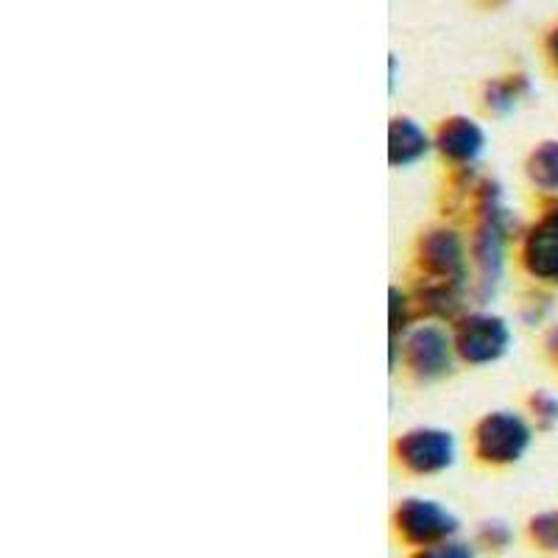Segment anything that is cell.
Listing matches in <instances>:
<instances>
[{
    "instance_id": "obj_1",
    "label": "cell",
    "mask_w": 558,
    "mask_h": 558,
    "mask_svg": "<svg viewBox=\"0 0 558 558\" xmlns=\"http://www.w3.org/2000/svg\"><path fill=\"white\" fill-rule=\"evenodd\" d=\"M393 527L405 545L430 547L452 539L458 533V520L441 502L425 500V497H408L393 511Z\"/></svg>"
},
{
    "instance_id": "obj_2",
    "label": "cell",
    "mask_w": 558,
    "mask_h": 558,
    "mask_svg": "<svg viewBox=\"0 0 558 558\" xmlns=\"http://www.w3.org/2000/svg\"><path fill=\"white\" fill-rule=\"evenodd\" d=\"M531 445V430L517 413H492L477 427V456L488 463L520 461Z\"/></svg>"
},
{
    "instance_id": "obj_3",
    "label": "cell",
    "mask_w": 558,
    "mask_h": 558,
    "mask_svg": "<svg viewBox=\"0 0 558 558\" xmlns=\"http://www.w3.org/2000/svg\"><path fill=\"white\" fill-rule=\"evenodd\" d=\"M397 456L416 475H436L456 461V438L436 427H416L400 438Z\"/></svg>"
},
{
    "instance_id": "obj_4",
    "label": "cell",
    "mask_w": 558,
    "mask_h": 558,
    "mask_svg": "<svg viewBox=\"0 0 558 558\" xmlns=\"http://www.w3.org/2000/svg\"><path fill=\"white\" fill-rule=\"evenodd\" d=\"M508 327L502 318L488 316V313H475L458 327L456 347L470 363H492L500 355H506Z\"/></svg>"
},
{
    "instance_id": "obj_5",
    "label": "cell",
    "mask_w": 558,
    "mask_h": 558,
    "mask_svg": "<svg viewBox=\"0 0 558 558\" xmlns=\"http://www.w3.org/2000/svg\"><path fill=\"white\" fill-rule=\"evenodd\" d=\"M408 363L418 377L433 380V377L447 375L452 368V352L450 338L438 327H418L411 338H408Z\"/></svg>"
},
{
    "instance_id": "obj_6",
    "label": "cell",
    "mask_w": 558,
    "mask_h": 558,
    "mask_svg": "<svg viewBox=\"0 0 558 558\" xmlns=\"http://www.w3.org/2000/svg\"><path fill=\"white\" fill-rule=\"evenodd\" d=\"M422 266L445 286H461L463 248L452 232H430L422 241Z\"/></svg>"
},
{
    "instance_id": "obj_7",
    "label": "cell",
    "mask_w": 558,
    "mask_h": 558,
    "mask_svg": "<svg viewBox=\"0 0 558 558\" xmlns=\"http://www.w3.org/2000/svg\"><path fill=\"white\" fill-rule=\"evenodd\" d=\"M525 263L531 274L558 282V209L547 213L527 235Z\"/></svg>"
},
{
    "instance_id": "obj_8",
    "label": "cell",
    "mask_w": 558,
    "mask_h": 558,
    "mask_svg": "<svg viewBox=\"0 0 558 558\" xmlns=\"http://www.w3.org/2000/svg\"><path fill=\"white\" fill-rule=\"evenodd\" d=\"M502 221H506L502 209L492 202V207L486 209V221H483L475 241L477 266H481V277L486 288L495 286L502 271V241H506V223Z\"/></svg>"
},
{
    "instance_id": "obj_9",
    "label": "cell",
    "mask_w": 558,
    "mask_h": 558,
    "mask_svg": "<svg viewBox=\"0 0 558 558\" xmlns=\"http://www.w3.org/2000/svg\"><path fill=\"white\" fill-rule=\"evenodd\" d=\"M483 132L475 121L470 118H452L438 132L436 146L447 154V157L458 159V162H472L477 154L483 151Z\"/></svg>"
},
{
    "instance_id": "obj_10",
    "label": "cell",
    "mask_w": 558,
    "mask_h": 558,
    "mask_svg": "<svg viewBox=\"0 0 558 558\" xmlns=\"http://www.w3.org/2000/svg\"><path fill=\"white\" fill-rule=\"evenodd\" d=\"M430 148L425 129L413 123L411 118H397L388 129V159L391 166H411L416 159H422Z\"/></svg>"
},
{
    "instance_id": "obj_11",
    "label": "cell",
    "mask_w": 558,
    "mask_h": 558,
    "mask_svg": "<svg viewBox=\"0 0 558 558\" xmlns=\"http://www.w3.org/2000/svg\"><path fill=\"white\" fill-rule=\"evenodd\" d=\"M527 173L539 187L558 191V143H545L542 148L531 154Z\"/></svg>"
},
{
    "instance_id": "obj_12",
    "label": "cell",
    "mask_w": 558,
    "mask_h": 558,
    "mask_svg": "<svg viewBox=\"0 0 558 558\" xmlns=\"http://www.w3.org/2000/svg\"><path fill=\"white\" fill-rule=\"evenodd\" d=\"M522 89H525V78L522 76L508 78V82L488 84V89H486L488 107L497 109V112H508V109L517 104V98H520Z\"/></svg>"
},
{
    "instance_id": "obj_13",
    "label": "cell",
    "mask_w": 558,
    "mask_h": 558,
    "mask_svg": "<svg viewBox=\"0 0 558 558\" xmlns=\"http://www.w3.org/2000/svg\"><path fill=\"white\" fill-rule=\"evenodd\" d=\"M511 539H514V533H511V527L502 520H486L477 527V545L486 547V550H506L511 545Z\"/></svg>"
},
{
    "instance_id": "obj_14",
    "label": "cell",
    "mask_w": 558,
    "mask_h": 558,
    "mask_svg": "<svg viewBox=\"0 0 558 558\" xmlns=\"http://www.w3.org/2000/svg\"><path fill=\"white\" fill-rule=\"evenodd\" d=\"M527 531H531V539L539 547H545V550H558V514L533 517Z\"/></svg>"
},
{
    "instance_id": "obj_15",
    "label": "cell",
    "mask_w": 558,
    "mask_h": 558,
    "mask_svg": "<svg viewBox=\"0 0 558 558\" xmlns=\"http://www.w3.org/2000/svg\"><path fill=\"white\" fill-rule=\"evenodd\" d=\"M411 558H475V550L466 542L447 539L430 547H418Z\"/></svg>"
},
{
    "instance_id": "obj_16",
    "label": "cell",
    "mask_w": 558,
    "mask_h": 558,
    "mask_svg": "<svg viewBox=\"0 0 558 558\" xmlns=\"http://www.w3.org/2000/svg\"><path fill=\"white\" fill-rule=\"evenodd\" d=\"M531 405H533V411H536V416H539L545 425H553V422L558 418V400L556 397H550V393H545V391L536 393Z\"/></svg>"
},
{
    "instance_id": "obj_17",
    "label": "cell",
    "mask_w": 558,
    "mask_h": 558,
    "mask_svg": "<svg viewBox=\"0 0 558 558\" xmlns=\"http://www.w3.org/2000/svg\"><path fill=\"white\" fill-rule=\"evenodd\" d=\"M405 296H402L397 288H391V332H397L400 327H405Z\"/></svg>"
},
{
    "instance_id": "obj_18",
    "label": "cell",
    "mask_w": 558,
    "mask_h": 558,
    "mask_svg": "<svg viewBox=\"0 0 558 558\" xmlns=\"http://www.w3.org/2000/svg\"><path fill=\"white\" fill-rule=\"evenodd\" d=\"M547 48H550V57H553V62L558 64V28H556V32L550 34V39H547Z\"/></svg>"
}]
</instances>
